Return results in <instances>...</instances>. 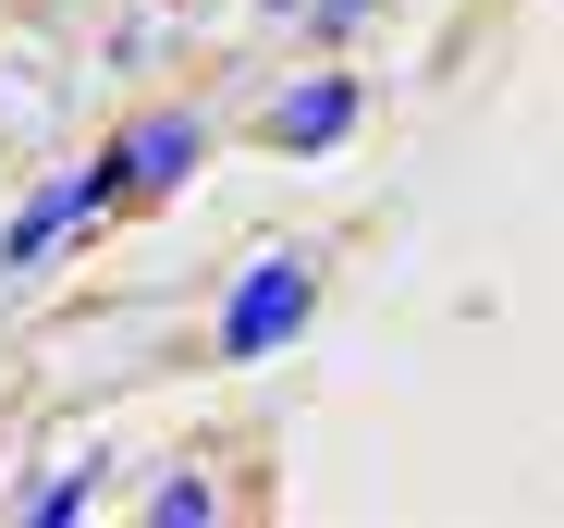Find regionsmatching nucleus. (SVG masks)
<instances>
[{
	"mask_svg": "<svg viewBox=\"0 0 564 528\" xmlns=\"http://www.w3.org/2000/svg\"><path fill=\"white\" fill-rule=\"evenodd\" d=\"M270 13H295V0H270Z\"/></svg>",
	"mask_w": 564,
	"mask_h": 528,
	"instance_id": "nucleus-8",
	"label": "nucleus"
},
{
	"mask_svg": "<svg viewBox=\"0 0 564 528\" xmlns=\"http://www.w3.org/2000/svg\"><path fill=\"white\" fill-rule=\"evenodd\" d=\"M307 13H319V25L344 37V25H368V13H381V0H307Z\"/></svg>",
	"mask_w": 564,
	"mask_h": 528,
	"instance_id": "nucleus-7",
	"label": "nucleus"
},
{
	"mask_svg": "<svg viewBox=\"0 0 564 528\" xmlns=\"http://www.w3.org/2000/svg\"><path fill=\"white\" fill-rule=\"evenodd\" d=\"M99 479H111V455H62V467L25 492V516H37V528H74L86 504H99Z\"/></svg>",
	"mask_w": 564,
	"mask_h": 528,
	"instance_id": "nucleus-6",
	"label": "nucleus"
},
{
	"mask_svg": "<svg viewBox=\"0 0 564 528\" xmlns=\"http://www.w3.org/2000/svg\"><path fill=\"white\" fill-rule=\"evenodd\" d=\"M135 516H148V528H209V516H221V479H209L197 455H172V467L148 479V504H135Z\"/></svg>",
	"mask_w": 564,
	"mask_h": 528,
	"instance_id": "nucleus-5",
	"label": "nucleus"
},
{
	"mask_svg": "<svg viewBox=\"0 0 564 528\" xmlns=\"http://www.w3.org/2000/svg\"><path fill=\"white\" fill-rule=\"evenodd\" d=\"M356 123H368V86H356L344 62H319V74H295V86L258 111V148H270V160H332Z\"/></svg>",
	"mask_w": 564,
	"mask_h": 528,
	"instance_id": "nucleus-3",
	"label": "nucleus"
},
{
	"mask_svg": "<svg viewBox=\"0 0 564 528\" xmlns=\"http://www.w3.org/2000/svg\"><path fill=\"white\" fill-rule=\"evenodd\" d=\"M319 283H332V258H319V246H258L246 271L221 283L209 357H221V369H270V357H295L307 320H319Z\"/></svg>",
	"mask_w": 564,
	"mask_h": 528,
	"instance_id": "nucleus-1",
	"label": "nucleus"
},
{
	"mask_svg": "<svg viewBox=\"0 0 564 528\" xmlns=\"http://www.w3.org/2000/svg\"><path fill=\"white\" fill-rule=\"evenodd\" d=\"M74 222H99V197H86V172H50V185H25V209L0 222V271H37V258L74 234Z\"/></svg>",
	"mask_w": 564,
	"mask_h": 528,
	"instance_id": "nucleus-4",
	"label": "nucleus"
},
{
	"mask_svg": "<svg viewBox=\"0 0 564 528\" xmlns=\"http://www.w3.org/2000/svg\"><path fill=\"white\" fill-rule=\"evenodd\" d=\"M197 160H209V111H123L86 160V197H99V222H148L197 185Z\"/></svg>",
	"mask_w": 564,
	"mask_h": 528,
	"instance_id": "nucleus-2",
	"label": "nucleus"
}]
</instances>
